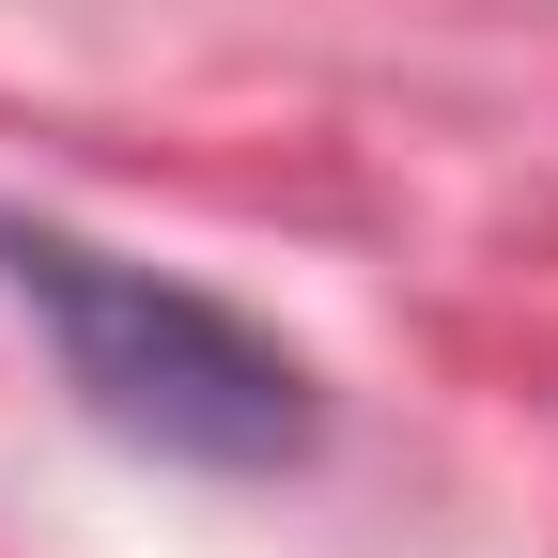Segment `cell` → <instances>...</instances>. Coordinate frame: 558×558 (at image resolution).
<instances>
[{
  "mask_svg": "<svg viewBox=\"0 0 558 558\" xmlns=\"http://www.w3.org/2000/svg\"><path fill=\"white\" fill-rule=\"evenodd\" d=\"M0 295L47 326L62 388H78L124 450H156V465L279 481V465H311V435H326L311 357H295L279 326H248L233 295L171 279V264H124V248H94V233L0 202Z\"/></svg>",
  "mask_w": 558,
  "mask_h": 558,
  "instance_id": "obj_1",
  "label": "cell"
}]
</instances>
